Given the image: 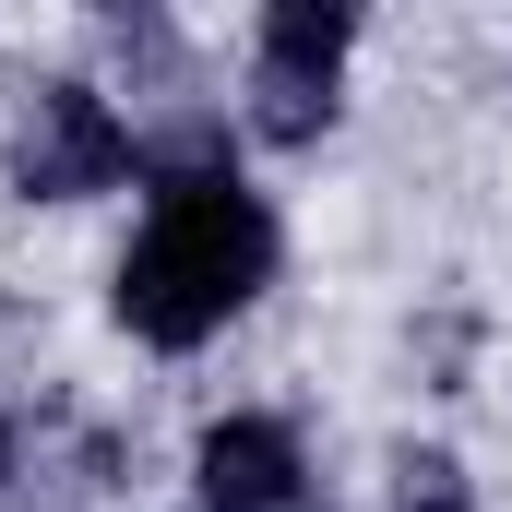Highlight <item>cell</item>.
I'll list each match as a JSON object with an SVG mask.
<instances>
[{
	"instance_id": "8992f818",
	"label": "cell",
	"mask_w": 512,
	"mask_h": 512,
	"mask_svg": "<svg viewBox=\"0 0 512 512\" xmlns=\"http://www.w3.org/2000/svg\"><path fill=\"white\" fill-rule=\"evenodd\" d=\"M0 477H12V441H0Z\"/></svg>"
},
{
	"instance_id": "5b68a950",
	"label": "cell",
	"mask_w": 512,
	"mask_h": 512,
	"mask_svg": "<svg viewBox=\"0 0 512 512\" xmlns=\"http://www.w3.org/2000/svg\"><path fill=\"white\" fill-rule=\"evenodd\" d=\"M405 512H477L465 501V465L453 453H405Z\"/></svg>"
},
{
	"instance_id": "277c9868",
	"label": "cell",
	"mask_w": 512,
	"mask_h": 512,
	"mask_svg": "<svg viewBox=\"0 0 512 512\" xmlns=\"http://www.w3.org/2000/svg\"><path fill=\"white\" fill-rule=\"evenodd\" d=\"M286 501H298V441L274 417L203 429V512H286Z\"/></svg>"
},
{
	"instance_id": "3957f363",
	"label": "cell",
	"mask_w": 512,
	"mask_h": 512,
	"mask_svg": "<svg viewBox=\"0 0 512 512\" xmlns=\"http://www.w3.org/2000/svg\"><path fill=\"white\" fill-rule=\"evenodd\" d=\"M131 167H143V143L120 131V108L96 84H36V108L12 131V191L24 203H84V191H108Z\"/></svg>"
},
{
	"instance_id": "6da1fadb",
	"label": "cell",
	"mask_w": 512,
	"mask_h": 512,
	"mask_svg": "<svg viewBox=\"0 0 512 512\" xmlns=\"http://www.w3.org/2000/svg\"><path fill=\"white\" fill-rule=\"evenodd\" d=\"M262 274H274V215L227 167H191V179L155 191V215L120 262V322L143 346H203L227 310L262 298Z\"/></svg>"
},
{
	"instance_id": "7a4b0ae2",
	"label": "cell",
	"mask_w": 512,
	"mask_h": 512,
	"mask_svg": "<svg viewBox=\"0 0 512 512\" xmlns=\"http://www.w3.org/2000/svg\"><path fill=\"white\" fill-rule=\"evenodd\" d=\"M346 36H358L346 0H274L262 12V60H251V131L262 143H310V131L334 120Z\"/></svg>"
}]
</instances>
